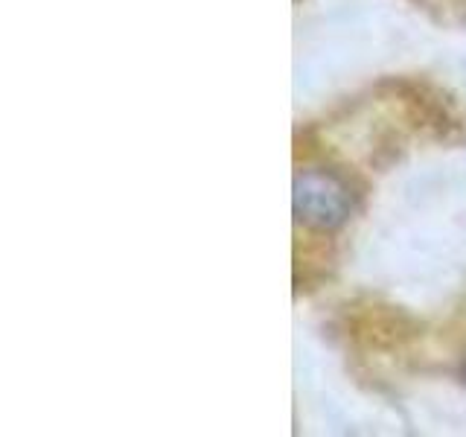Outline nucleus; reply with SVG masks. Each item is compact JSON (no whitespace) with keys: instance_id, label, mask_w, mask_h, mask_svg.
I'll return each mask as SVG.
<instances>
[{"instance_id":"1","label":"nucleus","mask_w":466,"mask_h":437,"mask_svg":"<svg viewBox=\"0 0 466 437\" xmlns=\"http://www.w3.org/2000/svg\"><path fill=\"white\" fill-rule=\"evenodd\" d=\"M291 204H295V216L303 225L329 230L347 222L356 196L350 181L335 169H306L295 178Z\"/></svg>"},{"instance_id":"2","label":"nucleus","mask_w":466,"mask_h":437,"mask_svg":"<svg viewBox=\"0 0 466 437\" xmlns=\"http://www.w3.org/2000/svg\"><path fill=\"white\" fill-rule=\"evenodd\" d=\"M463 379H466V361H463Z\"/></svg>"}]
</instances>
